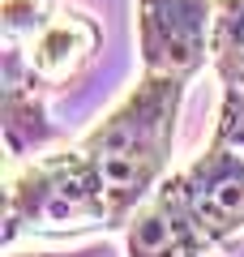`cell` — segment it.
Returning <instances> with one entry per match:
<instances>
[{
  "instance_id": "6da1fadb",
  "label": "cell",
  "mask_w": 244,
  "mask_h": 257,
  "mask_svg": "<svg viewBox=\"0 0 244 257\" xmlns=\"http://www.w3.org/2000/svg\"><path fill=\"white\" fill-rule=\"evenodd\" d=\"M184 90L189 77L142 73L129 99L69 150L86 189L103 206L107 231L125 227L137 206L167 180Z\"/></svg>"
},
{
  "instance_id": "7a4b0ae2",
  "label": "cell",
  "mask_w": 244,
  "mask_h": 257,
  "mask_svg": "<svg viewBox=\"0 0 244 257\" xmlns=\"http://www.w3.org/2000/svg\"><path fill=\"white\" fill-rule=\"evenodd\" d=\"M214 0H137V52L142 73L197 77L214 39Z\"/></svg>"
},
{
  "instance_id": "3957f363",
  "label": "cell",
  "mask_w": 244,
  "mask_h": 257,
  "mask_svg": "<svg viewBox=\"0 0 244 257\" xmlns=\"http://www.w3.org/2000/svg\"><path fill=\"white\" fill-rule=\"evenodd\" d=\"M184 202L210 244H227L244 231V150L227 142H210L184 172H176Z\"/></svg>"
},
{
  "instance_id": "277c9868",
  "label": "cell",
  "mask_w": 244,
  "mask_h": 257,
  "mask_svg": "<svg viewBox=\"0 0 244 257\" xmlns=\"http://www.w3.org/2000/svg\"><path fill=\"white\" fill-rule=\"evenodd\" d=\"M210 240L197 227L176 176L159 184L125 223V257H210Z\"/></svg>"
},
{
  "instance_id": "5b68a950",
  "label": "cell",
  "mask_w": 244,
  "mask_h": 257,
  "mask_svg": "<svg viewBox=\"0 0 244 257\" xmlns=\"http://www.w3.org/2000/svg\"><path fill=\"white\" fill-rule=\"evenodd\" d=\"M99 43H103L99 22H94L90 13H81V9L56 13V18L47 22L35 39H26V43H9V39H5V47H13V52L22 56V64H26L43 86H64V82H73V77H81V69H86V64L94 60V52H99Z\"/></svg>"
},
{
  "instance_id": "8992f818",
  "label": "cell",
  "mask_w": 244,
  "mask_h": 257,
  "mask_svg": "<svg viewBox=\"0 0 244 257\" xmlns=\"http://www.w3.org/2000/svg\"><path fill=\"white\" fill-rule=\"evenodd\" d=\"M0 94H5V146H9V155L22 159V155H39L43 146H52L60 128L47 116L43 82L22 64V56L13 47H5Z\"/></svg>"
},
{
  "instance_id": "52a82bcc",
  "label": "cell",
  "mask_w": 244,
  "mask_h": 257,
  "mask_svg": "<svg viewBox=\"0 0 244 257\" xmlns=\"http://www.w3.org/2000/svg\"><path fill=\"white\" fill-rule=\"evenodd\" d=\"M210 52H214L210 64H214L223 90H240L244 86V0H218Z\"/></svg>"
},
{
  "instance_id": "ba28073f",
  "label": "cell",
  "mask_w": 244,
  "mask_h": 257,
  "mask_svg": "<svg viewBox=\"0 0 244 257\" xmlns=\"http://www.w3.org/2000/svg\"><path fill=\"white\" fill-rule=\"evenodd\" d=\"M52 18H56V0H5V9H0V26H5L9 43L35 39Z\"/></svg>"
},
{
  "instance_id": "9c48e42d",
  "label": "cell",
  "mask_w": 244,
  "mask_h": 257,
  "mask_svg": "<svg viewBox=\"0 0 244 257\" xmlns=\"http://www.w3.org/2000/svg\"><path fill=\"white\" fill-rule=\"evenodd\" d=\"M214 142H227V146L244 150V86H240V90H223V107H218Z\"/></svg>"
},
{
  "instance_id": "30bf717a",
  "label": "cell",
  "mask_w": 244,
  "mask_h": 257,
  "mask_svg": "<svg viewBox=\"0 0 244 257\" xmlns=\"http://www.w3.org/2000/svg\"><path fill=\"white\" fill-rule=\"evenodd\" d=\"M9 257H116L111 244H86V248H73V253H9Z\"/></svg>"
}]
</instances>
